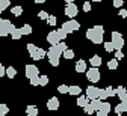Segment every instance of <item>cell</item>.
<instances>
[{
	"mask_svg": "<svg viewBox=\"0 0 127 116\" xmlns=\"http://www.w3.org/2000/svg\"><path fill=\"white\" fill-rule=\"evenodd\" d=\"M103 36H104V29L101 26H94L92 29H89L86 32V38L89 41H92L94 44H101Z\"/></svg>",
	"mask_w": 127,
	"mask_h": 116,
	"instance_id": "1",
	"label": "cell"
},
{
	"mask_svg": "<svg viewBox=\"0 0 127 116\" xmlns=\"http://www.w3.org/2000/svg\"><path fill=\"white\" fill-rule=\"evenodd\" d=\"M45 54H47V57H49V60H50V63L53 66L59 65V59H61L62 53H61V50L58 48V45H52L49 51H45Z\"/></svg>",
	"mask_w": 127,
	"mask_h": 116,
	"instance_id": "2",
	"label": "cell"
},
{
	"mask_svg": "<svg viewBox=\"0 0 127 116\" xmlns=\"http://www.w3.org/2000/svg\"><path fill=\"white\" fill-rule=\"evenodd\" d=\"M14 24L9 21V20H3L0 18V36H8L9 33L14 30Z\"/></svg>",
	"mask_w": 127,
	"mask_h": 116,
	"instance_id": "3",
	"label": "cell"
},
{
	"mask_svg": "<svg viewBox=\"0 0 127 116\" xmlns=\"http://www.w3.org/2000/svg\"><path fill=\"white\" fill-rule=\"evenodd\" d=\"M110 44L114 45V50H121L124 45V38L120 32H112V41Z\"/></svg>",
	"mask_w": 127,
	"mask_h": 116,
	"instance_id": "4",
	"label": "cell"
},
{
	"mask_svg": "<svg viewBox=\"0 0 127 116\" xmlns=\"http://www.w3.org/2000/svg\"><path fill=\"white\" fill-rule=\"evenodd\" d=\"M62 29L68 35V33H73V32H76V30L80 29V24H79L76 20H68V21H65V23L62 24Z\"/></svg>",
	"mask_w": 127,
	"mask_h": 116,
	"instance_id": "5",
	"label": "cell"
},
{
	"mask_svg": "<svg viewBox=\"0 0 127 116\" xmlns=\"http://www.w3.org/2000/svg\"><path fill=\"white\" fill-rule=\"evenodd\" d=\"M85 72H86V77H88V80L91 83H97L100 80V71H98V68H89Z\"/></svg>",
	"mask_w": 127,
	"mask_h": 116,
	"instance_id": "6",
	"label": "cell"
},
{
	"mask_svg": "<svg viewBox=\"0 0 127 116\" xmlns=\"http://www.w3.org/2000/svg\"><path fill=\"white\" fill-rule=\"evenodd\" d=\"M98 88H95V86H88L86 89V98L88 99H98Z\"/></svg>",
	"mask_w": 127,
	"mask_h": 116,
	"instance_id": "7",
	"label": "cell"
},
{
	"mask_svg": "<svg viewBox=\"0 0 127 116\" xmlns=\"http://www.w3.org/2000/svg\"><path fill=\"white\" fill-rule=\"evenodd\" d=\"M26 77L29 80L33 77H38V68L35 65H26Z\"/></svg>",
	"mask_w": 127,
	"mask_h": 116,
	"instance_id": "8",
	"label": "cell"
},
{
	"mask_svg": "<svg viewBox=\"0 0 127 116\" xmlns=\"http://www.w3.org/2000/svg\"><path fill=\"white\" fill-rule=\"evenodd\" d=\"M77 5H74V3H68L67 5V8H65V15L67 17H70V18H73V17H77Z\"/></svg>",
	"mask_w": 127,
	"mask_h": 116,
	"instance_id": "9",
	"label": "cell"
},
{
	"mask_svg": "<svg viewBox=\"0 0 127 116\" xmlns=\"http://www.w3.org/2000/svg\"><path fill=\"white\" fill-rule=\"evenodd\" d=\"M47 42H49L50 45H56V44H59V42H61V39H59V36H58L56 30L50 32L49 35H47Z\"/></svg>",
	"mask_w": 127,
	"mask_h": 116,
	"instance_id": "10",
	"label": "cell"
},
{
	"mask_svg": "<svg viewBox=\"0 0 127 116\" xmlns=\"http://www.w3.org/2000/svg\"><path fill=\"white\" fill-rule=\"evenodd\" d=\"M47 109H49V110H58L59 109V99L56 96L50 98L49 101H47Z\"/></svg>",
	"mask_w": 127,
	"mask_h": 116,
	"instance_id": "11",
	"label": "cell"
},
{
	"mask_svg": "<svg viewBox=\"0 0 127 116\" xmlns=\"http://www.w3.org/2000/svg\"><path fill=\"white\" fill-rule=\"evenodd\" d=\"M115 95H118L120 101H127V91L123 88V86H118L115 89Z\"/></svg>",
	"mask_w": 127,
	"mask_h": 116,
	"instance_id": "12",
	"label": "cell"
},
{
	"mask_svg": "<svg viewBox=\"0 0 127 116\" xmlns=\"http://www.w3.org/2000/svg\"><path fill=\"white\" fill-rule=\"evenodd\" d=\"M45 56V50H42V48H36L33 53L30 54V57L33 59V60H39V59H42Z\"/></svg>",
	"mask_w": 127,
	"mask_h": 116,
	"instance_id": "13",
	"label": "cell"
},
{
	"mask_svg": "<svg viewBox=\"0 0 127 116\" xmlns=\"http://www.w3.org/2000/svg\"><path fill=\"white\" fill-rule=\"evenodd\" d=\"M127 112V101H121L117 107H115V113L117 115H123Z\"/></svg>",
	"mask_w": 127,
	"mask_h": 116,
	"instance_id": "14",
	"label": "cell"
},
{
	"mask_svg": "<svg viewBox=\"0 0 127 116\" xmlns=\"http://www.w3.org/2000/svg\"><path fill=\"white\" fill-rule=\"evenodd\" d=\"M76 71L77 72H85L86 71V62L83 59H80V60L76 63Z\"/></svg>",
	"mask_w": 127,
	"mask_h": 116,
	"instance_id": "15",
	"label": "cell"
},
{
	"mask_svg": "<svg viewBox=\"0 0 127 116\" xmlns=\"http://www.w3.org/2000/svg\"><path fill=\"white\" fill-rule=\"evenodd\" d=\"M91 65H92V68H98V66L101 65V57L97 56V54H94L91 57Z\"/></svg>",
	"mask_w": 127,
	"mask_h": 116,
	"instance_id": "16",
	"label": "cell"
},
{
	"mask_svg": "<svg viewBox=\"0 0 127 116\" xmlns=\"http://www.w3.org/2000/svg\"><path fill=\"white\" fill-rule=\"evenodd\" d=\"M26 115H27V116H36V115H38V107H36V106H27Z\"/></svg>",
	"mask_w": 127,
	"mask_h": 116,
	"instance_id": "17",
	"label": "cell"
},
{
	"mask_svg": "<svg viewBox=\"0 0 127 116\" xmlns=\"http://www.w3.org/2000/svg\"><path fill=\"white\" fill-rule=\"evenodd\" d=\"M89 106L92 107L94 112H98V110H100V106H101V101H100V99H91V101H89Z\"/></svg>",
	"mask_w": 127,
	"mask_h": 116,
	"instance_id": "18",
	"label": "cell"
},
{
	"mask_svg": "<svg viewBox=\"0 0 127 116\" xmlns=\"http://www.w3.org/2000/svg\"><path fill=\"white\" fill-rule=\"evenodd\" d=\"M9 35L12 36V39H15V41H18L23 35H21V32H20V29H17V27H14V30L9 33Z\"/></svg>",
	"mask_w": 127,
	"mask_h": 116,
	"instance_id": "19",
	"label": "cell"
},
{
	"mask_svg": "<svg viewBox=\"0 0 127 116\" xmlns=\"http://www.w3.org/2000/svg\"><path fill=\"white\" fill-rule=\"evenodd\" d=\"M5 72H6L8 78H14V77H15V74H17V71H15L14 66H8V68L5 70Z\"/></svg>",
	"mask_w": 127,
	"mask_h": 116,
	"instance_id": "20",
	"label": "cell"
},
{
	"mask_svg": "<svg viewBox=\"0 0 127 116\" xmlns=\"http://www.w3.org/2000/svg\"><path fill=\"white\" fill-rule=\"evenodd\" d=\"M80 92H82V89L79 86H68V93H71V95H79Z\"/></svg>",
	"mask_w": 127,
	"mask_h": 116,
	"instance_id": "21",
	"label": "cell"
},
{
	"mask_svg": "<svg viewBox=\"0 0 127 116\" xmlns=\"http://www.w3.org/2000/svg\"><path fill=\"white\" fill-rule=\"evenodd\" d=\"M98 112H104V113H109L110 112V104L106 103V101H101V106H100V110Z\"/></svg>",
	"mask_w": 127,
	"mask_h": 116,
	"instance_id": "22",
	"label": "cell"
},
{
	"mask_svg": "<svg viewBox=\"0 0 127 116\" xmlns=\"http://www.w3.org/2000/svg\"><path fill=\"white\" fill-rule=\"evenodd\" d=\"M88 103H89V101H88L86 96H79V98H77V106H80V107H85Z\"/></svg>",
	"mask_w": 127,
	"mask_h": 116,
	"instance_id": "23",
	"label": "cell"
},
{
	"mask_svg": "<svg viewBox=\"0 0 127 116\" xmlns=\"http://www.w3.org/2000/svg\"><path fill=\"white\" fill-rule=\"evenodd\" d=\"M20 32H21V35H30V33H32V27H30L29 24H24V26L20 29Z\"/></svg>",
	"mask_w": 127,
	"mask_h": 116,
	"instance_id": "24",
	"label": "cell"
},
{
	"mask_svg": "<svg viewBox=\"0 0 127 116\" xmlns=\"http://www.w3.org/2000/svg\"><path fill=\"white\" fill-rule=\"evenodd\" d=\"M62 56L65 57V59H73L74 57V51H73V50H70V48H67L65 51L62 53Z\"/></svg>",
	"mask_w": 127,
	"mask_h": 116,
	"instance_id": "25",
	"label": "cell"
},
{
	"mask_svg": "<svg viewBox=\"0 0 127 116\" xmlns=\"http://www.w3.org/2000/svg\"><path fill=\"white\" fill-rule=\"evenodd\" d=\"M107 68H109V70H117V68H118V60H115V59L109 60V62H107Z\"/></svg>",
	"mask_w": 127,
	"mask_h": 116,
	"instance_id": "26",
	"label": "cell"
},
{
	"mask_svg": "<svg viewBox=\"0 0 127 116\" xmlns=\"http://www.w3.org/2000/svg\"><path fill=\"white\" fill-rule=\"evenodd\" d=\"M11 0H0V11H5L6 8H9Z\"/></svg>",
	"mask_w": 127,
	"mask_h": 116,
	"instance_id": "27",
	"label": "cell"
},
{
	"mask_svg": "<svg viewBox=\"0 0 127 116\" xmlns=\"http://www.w3.org/2000/svg\"><path fill=\"white\" fill-rule=\"evenodd\" d=\"M8 112H9V107L6 104H0V116H6Z\"/></svg>",
	"mask_w": 127,
	"mask_h": 116,
	"instance_id": "28",
	"label": "cell"
},
{
	"mask_svg": "<svg viewBox=\"0 0 127 116\" xmlns=\"http://www.w3.org/2000/svg\"><path fill=\"white\" fill-rule=\"evenodd\" d=\"M12 14H14V15H17V17L21 15V14H23V8L18 6V5H17V6H14V8H12Z\"/></svg>",
	"mask_w": 127,
	"mask_h": 116,
	"instance_id": "29",
	"label": "cell"
},
{
	"mask_svg": "<svg viewBox=\"0 0 127 116\" xmlns=\"http://www.w3.org/2000/svg\"><path fill=\"white\" fill-rule=\"evenodd\" d=\"M104 92H106V96H107V98H109V96H115V89L110 88V86H107V88L104 89Z\"/></svg>",
	"mask_w": 127,
	"mask_h": 116,
	"instance_id": "30",
	"label": "cell"
},
{
	"mask_svg": "<svg viewBox=\"0 0 127 116\" xmlns=\"http://www.w3.org/2000/svg\"><path fill=\"white\" fill-rule=\"evenodd\" d=\"M56 33H58V36H59V39H61V41H65V38H67V33L64 32V29H59V30H56Z\"/></svg>",
	"mask_w": 127,
	"mask_h": 116,
	"instance_id": "31",
	"label": "cell"
},
{
	"mask_svg": "<svg viewBox=\"0 0 127 116\" xmlns=\"http://www.w3.org/2000/svg\"><path fill=\"white\" fill-rule=\"evenodd\" d=\"M39 85L41 86H47V85H49V77H47V75H41L39 77Z\"/></svg>",
	"mask_w": 127,
	"mask_h": 116,
	"instance_id": "32",
	"label": "cell"
},
{
	"mask_svg": "<svg viewBox=\"0 0 127 116\" xmlns=\"http://www.w3.org/2000/svg\"><path fill=\"white\" fill-rule=\"evenodd\" d=\"M47 23H49L50 26H56V23H58L56 17H53V15H49V18H47Z\"/></svg>",
	"mask_w": 127,
	"mask_h": 116,
	"instance_id": "33",
	"label": "cell"
},
{
	"mask_svg": "<svg viewBox=\"0 0 127 116\" xmlns=\"http://www.w3.org/2000/svg\"><path fill=\"white\" fill-rule=\"evenodd\" d=\"M104 50H106L107 53H112V51H114V45L110 44V41H109V42H104Z\"/></svg>",
	"mask_w": 127,
	"mask_h": 116,
	"instance_id": "34",
	"label": "cell"
},
{
	"mask_svg": "<svg viewBox=\"0 0 127 116\" xmlns=\"http://www.w3.org/2000/svg\"><path fill=\"white\" fill-rule=\"evenodd\" d=\"M106 98H107V96H106V92H104V89H100V91H98V99H100V101H104Z\"/></svg>",
	"mask_w": 127,
	"mask_h": 116,
	"instance_id": "35",
	"label": "cell"
},
{
	"mask_svg": "<svg viewBox=\"0 0 127 116\" xmlns=\"http://www.w3.org/2000/svg\"><path fill=\"white\" fill-rule=\"evenodd\" d=\"M58 92H61V93H67V92H68V86H67V85H61V86L58 88Z\"/></svg>",
	"mask_w": 127,
	"mask_h": 116,
	"instance_id": "36",
	"label": "cell"
},
{
	"mask_svg": "<svg viewBox=\"0 0 127 116\" xmlns=\"http://www.w3.org/2000/svg\"><path fill=\"white\" fill-rule=\"evenodd\" d=\"M56 45H58V48L61 50V53H64V51L67 50V44H65V42H62V41H61L59 44H56Z\"/></svg>",
	"mask_w": 127,
	"mask_h": 116,
	"instance_id": "37",
	"label": "cell"
},
{
	"mask_svg": "<svg viewBox=\"0 0 127 116\" xmlns=\"http://www.w3.org/2000/svg\"><path fill=\"white\" fill-rule=\"evenodd\" d=\"M36 48H38V47H36L35 44H27V51H29L30 54H32V53H33V51H35V50H36Z\"/></svg>",
	"mask_w": 127,
	"mask_h": 116,
	"instance_id": "38",
	"label": "cell"
},
{
	"mask_svg": "<svg viewBox=\"0 0 127 116\" xmlns=\"http://www.w3.org/2000/svg\"><path fill=\"white\" fill-rule=\"evenodd\" d=\"M30 85H32V86H38V85H39V75L30 78Z\"/></svg>",
	"mask_w": 127,
	"mask_h": 116,
	"instance_id": "39",
	"label": "cell"
},
{
	"mask_svg": "<svg viewBox=\"0 0 127 116\" xmlns=\"http://www.w3.org/2000/svg\"><path fill=\"white\" fill-rule=\"evenodd\" d=\"M123 57H124V54H123L121 50H115V60H120V59H123Z\"/></svg>",
	"mask_w": 127,
	"mask_h": 116,
	"instance_id": "40",
	"label": "cell"
},
{
	"mask_svg": "<svg viewBox=\"0 0 127 116\" xmlns=\"http://www.w3.org/2000/svg\"><path fill=\"white\" fill-rule=\"evenodd\" d=\"M38 17H39L41 20H47V18H49V14H47L45 11H41V12L38 14Z\"/></svg>",
	"mask_w": 127,
	"mask_h": 116,
	"instance_id": "41",
	"label": "cell"
},
{
	"mask_svg": "<svg viewBox=\"0 0 127 116\" xmlns=\"http://www.w3.org/2000/svg\"><path fill=\"white\" fill-rule=\"evenodd\" d=\"M83 109H85V113H88V115H92V113H94V110H92V107L89 106V103H88Z\"/></svg>",
	"mask_w": 127,
	"mask_h": 116,
	"instance_id": "42",
	"label": "cell"
},
{
	"mask_svg": "<svg viewBox=\"0 0 127 116\" xmlns=\"http://www.w3.org/2000/svg\"><path fill=\"white\" fill-rule=\"evenodd\" d=\"M83 11H85V12H89V11H91V5H89V2H85V3H83Z\"/></svg>",
	"mask_w": 127,
	"mask_h": 116,
	"instance_id": "43",
	"label": "cell"
},
{
	"mask_svg": "<svg viewBox=\"0 0 127 116\" xmlns=\"http://www.w3.org/2000/svg\"><path fill=\"white\" fill-rule=\"evenodd\" d=\"M114 6L115 8H121L123 6V0H114Z\"/></svg>",
	"mask_w": 127,
	"mask_h": 116,
	"instance_id": "44",
	"label": "cell"
},
{
	"mask_svg": "<svg viewBox=\"0 0 127 116\" xmlns=\"http://www.w3.org/2000/svg\"><path fill=\"white\" fill-rule=\"evenodd\" d=\"M5 75V66L2 65V63H0V78H2Z\"/></svg>",
	"mask_w": 127,
	"mask_h": 116,
	"instance_id": "45",
	"label": "cell"
},
{
	"mask_svg": "<svg viewBox=\"0 0 127 116\" xmlns=\"http://www.w3.org/2000/svg\"><path fill=\"white\" fill-rule=\"evenodd\" d=\"M120 17L126 18V17H127V11H126V9H121V11H120Z\"/></svg>",
	"mask_w": 127,
	"mask_h": 116,
	"instance_id": "46",
	"label": "cell"
},
{
	"mask_svg": "<svg viewBox=\"0 0 127 116\" xmlns=\"http://www.w3.org/2000/svg\"><path fill=\"white\" fill-rule=\"evenodd\" d=\"M97 116H107V113H104V112H97Z\"/></svg>",
	"mask_w": 127,
	"mask_h": 116,
	"instance_id": "47",
	"label": "cell"
},
{
	"mask_svg": "<svg viewBox=\"0 0 127 116\" xmlns=\"http://www.w3.org/2000/svg\"><path fill=\"white\" fill-rule=\"evenodd\" d=\"M44 2H45V0H35V3H38V5L39 3H44Z\"/></svg>",
	"mask_w": 127,
	"mask_h": 116,
	"instance_id": "48",
	"label": "cell"
},
{
	"mask_svg": "<svg viewBox=\"0 0 127 116\" xmlns=\"http://www.w3.org/2000/svg\"><path fill=\"white\" fill-rule=\"evenodd\" d=\"M65 2H67V3H73V2H74V0H65Z\"/></svg>",
	"mask_w": 127,
	"mask_h": 116,
	"instance_id": "49",
	"label": "cell"
},
{
	"mask_svg": "<svg viewBox=\"0 0 127 116\" xmlns=\"http://www.w3.org/2000/svg\"><path fill=\"white\" fill-rule=\"evenodd\" d=\"M92 2H101V0H92Z\"/></svg>",
	"mask_w": 127,
	"mask_h": 116,
	"instance_id": "50",
	"label": "cell"
},
{
	"mask_svg": "<svg viewBox=\"0 0 127 116\" xmlns=\"http://www.w3.org/2000/svg\"><path fill=\"white\" fill-rule=\"evenodd\" d=\"M0 14H2V11H0Z\"/></svg>",
	"mask_w": 127,
	"mask_h": 116,
	"instance_id": "51",
	"label": "cell"
}]
</instances>
